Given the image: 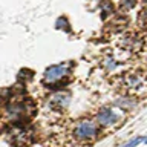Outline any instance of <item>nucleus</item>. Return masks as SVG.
Listing matches in <instances>:
<instances>
[{"instance_id":"f257e3e1","label":"nucleus","mask_w":147,"mask_h":147,"mask_svg":"<svg viewBox=\"0 0 147 147\" xmlns=\"http://www.w3.org/2000/svg\"><path fill=\"white\" fill-rule=\"evenodd\" d=\"M96 133H98V127L92 121H80L75 127V136L81 141L92 140L96 136Z\"/></svg>"},{"instance_id":"f03ea898","label":"nucleus","mask_w":147,"mask_h":147,"mask_svg":"<svg viewBox=\"0 0 147 147\" xmlns=\"http://www.w3.org/2000/svg\"><path fill=\"white\" fill-rule=\"evenodd\" d=\"M69 66L67 64H57V66H51L45 74V81L48 83H55L58 80H61L63 77L67 75Z\"/></svg>"},{"instance_id":"7ed1b4c3","label":"nucleus","mask_w":147,"mask_h":147,"mask_svg":"<svg viewBox=\"0 0 147 147\" xmlns=\"http://www.w3.org/2000/svg\"><path fill=\"white\" fill-rule=\"evenodd\" d=\"M119 119L118 113H115L113 110L110 109H103L101 112L96 115V121H98V124H101V126H112V124H115Z\"/></svg>"},{"instance_id":"20e7f679","label":"nucleus","mask_w":147,"mask_h":147,"mask_svg":"<svg viewBox=\"0 0 147 147\" xmlns=\"http://www.w3.org/2000/svg\"><path fill=\"white\" fill-rule=\"evenodd\" d=\"M140 23H141L142 26L147 28V9H144V11L141 12V16H140Z\"/></svg>"},{"instance_id":"39448f33","label":"nucleus","mask_w":147,"mask_h":147,"mask_svg":"<svg viewBox=\"0 0 147 147\" xmlns=\"http://www.w3.org/2000/svg\"><path fill=\"white\" fill-rule=\"evenodd\" d=\"M135 3H136V0H123V5L126 8H133V6H135Z\"/></svg>"},{"instance_id":"423d86ee","label":"nucleus","mask_w":147,"mask_h":147,"mask_svg":"<svg viewBox=\"0 0 147 147\" xmlns=\"http://www.w3.org/2000/svg\"><path fill=\"white\" fill-rule=\"evenodd\" d=\"M140 138H138V140H133V141H130V142H129V144L127 146H124V147H133V146H136V144H140Z\"/></svg>"},{"instance_id":"0eeeda50","label":"nucleus","mask_w":147,"mask_h":147,"mask_svg":"<svg viewBox=\"0 0 147 147\" xmlns=\"http://www.w3.org/2000/svg\"><path fill=\"white\" fill-rule=\"evenodd\" d=\"M146 142H147V138H146Z\"/></svg>"}]
</instances>
